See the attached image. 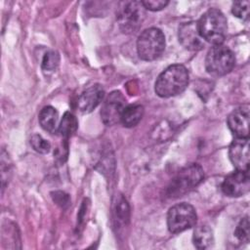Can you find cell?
<instances>
[{"mask_svg": "<svg viewBox=\"0 0 250 250\" xmlns=\"http://www.w3.org/2000/svg\"><path fill=\"white\" fill-rule=\"evenodd\" d=\"M249 138H235L229 148V156L236 170L249 171Z\"/></svg>", "mask_w": 250, "mask_h": 250, "instance_id": "cell-11", "label": "cell"}, {"mask_svg": "<svg viewBox=\"0 0 250 250\" xmlns=\"http://www.w3.org/2000/svg\"><path fill=\"white\" fill-rule=\"evenodd\" d=\"M250 188L249 171L235 170L229 174L222 183V191L229 197H239L246 194Z\"/></svg>", "mask_w": 250, "mask_h": 250, "instance_id": "cell-9", "label": "cell"}, {"mask_svg": "<svg viewBox=\"0 0 250 250\" xmlns=\"http://www.w3.org/2000/svg\"><path fill=\"white\" fill-rule=\"evenodd\" d=\"M192 241L197 249L203 250L211 247L214 242L213 231L207 225H200L194 229Z\"/></svg>", "mask_w": 250, "mask_h": 250, "instance_id": "cell-15", "label": "cell"}, {"mask_svg": "<svg viewBox=\"0 0 250 250\" xmlns=\"http://www.w3.org/2000/svg\"><path fill=\"white\" fill-rule=\"evenodd\" d=\"M146 16L142 1L125 2L117 15L119 27L124 33H135L139 30Z\"/></svg>", "mask_w": 250, "mask_h": 250, "instance_id": "cell-7", "label": "cell"}, {"mask_svg": "<svg viewBox=\"0 0 250 250\" xmlns=\"http://www.w3.org/2000/svg\"><path fill=\"white\" fill-rule=\"evenodd\" d=\"M165 36L156 27L145 29L138 37L137 52L143 61L150 62L158 59L165 50Z\"/></svg>", "mask_w": 250, "mask_h": 250, "instance_id": "cell-4", "label": "cell"}, {"mask_svg": "<svg viewBox=\"0 0 250 250\" xmlns=\"http://www.w3.org/2000/svg\"><path fill=\"white\" fill-rule=\"evenodd\" d=\"M188 84V71L183 64H172L163 70L154 84V91L161 98H170L183 93Z\"/></svg>", "mask_w": 250, "mask_h": 250, "instance_id": "cell-1", "label": "cell"}, {"mask_svg": "<svg viewBox=\"0 0 250 250\" xmlns=\"http://www.w3.org/2000/svg\"><path fill=\"white\" fill-rule=\"evenodd\" d=\"M144 7L146 10L149 11H159L162 10L163 8H165L169 1L167 0H146V1H142Z\"/></svg>", "mask_w": 250, "mask_h": 250, "instance_id": "cell-23", "label": "cell"}, {"mask_svg": "<svg viewBox=\"0 0 250 250\" xmlns=\"http://www.w3.org/2000/svg\"><path fill=\"white\" fill-rule=\"evenodd\" d=\"M249 226L250 225H249L248 217L243 218L237 225L234 231V235L239 241L244 243L249 242Z\"/></svg>", "mask_w": 250, "mask_h": 250, "instance_id": "cell-22", "label": "cell"}, {"mask_svg": "<svg viewBox=\"0 0 250 250\" xmlns=\"http://www.w3.org/2000/svg\"><path fill=\"white\" fill-rule=\"evenodd\" d=\"M125 107L126 100L123 95L119 91L111 92L105 99L101 110L103 122L107 126L120 122Z\"/></svg>", "mask_w": 250, "mask_h": 250, "instance_id": "cell-8", "label": "cell"}, {"mask_svg": "<svg viewBox=\"0 0 250 250\" xmlns=\"http://www.w3.org/2000/svg\"><path fill=\"white\" fill-rule=\"evenodd\" d=\"M197 26L204 41L213 45L223 44L228 31V21L220 10H207L197 21Z\"/></svg>", "mask_w": 250, "mask_h": 250, "instance_id": "cell-2", "label": "cell"}, {"mask_svg": "<svg viewBox=\"0 0 250 250\" xmlns=\"http://www.w3.org/2000/svg\"><path fill=\"white\" fill-rule=\"evenodd\" d=\"M235 64L233 52L223 44L214 45L205 58V68L213 76H224L230 72Z\"/></svg>", "mask_w": 250, "mask_h": 250, "instance_id": "cell-5", "label": "cell"}, {"mask_svg": "<svg viewBox=\"0 0 250 250\" xmlns=\"http://www.w3.org/2000/svg\"><path fill=\"white\" fill-rule=\"evenodd\" d=\"M78 128V121L74 114L71 112H65L59 124L58 132L62 138L67 140L71 137Z\"/></svg>", "mask_w": 250, "mask_h": 250, "instance_id": "cell-17", "label": "cell"}, {"mask_svg": "<svg viewBox=\"0 0 250 250\" xmlns=\"http://www.w3.org/2000/svg\"><path fill=\"white\" fill-rule=\"evenodd\" d=\"M115 219L118 223H125L129 220V206L123 197H119L115 204Z\"/></svg>", "mask_w": 250, "mask_h": 250, "instance_id": "cell-19", "label": "cell"}, {"mask_svg": "<svg viewBox=\"0 0 250 250\" xmlns=\"http://www.w3.org/2000/svg\"><path fill=\"white\" fill-rule=\"evenodd\" d=\"M30 145L34 150L39 153H48L51 149V144L45 140L41 135L35 134L30 139Z\"/></svg>", "mask_w": 250, "mask_h": 250, "instance_id": "cell-21", "label": "cell"}, {"mask_svg": "<svg viewBox=\"0 0 250 250\" xmlns=\"http://www.w3.org/2000/svg\"><path fill=\"white\" fill-rule=\"evenodd\" d=\"M204 179V172L200 165L191 163L181 169L171 180L166 194L170 198H178L197 187Z\"/></svg>", "mask_w": 250, "mask_h": 250, "instance_id": "cell-3", "label": "cell"}, {"mask_svg": "<svg viewBox=\"0 0 250 250\" xmlns=\"http://www.w3.org/2000/svg\"><path fill=\"white\" fill-rule=\"evenodd\" d=\"M104 91L102 85L95 84L83 91L77 99V107L83 113H89L103 101Z\"/></svg>", "mask_w": 250, "mask_h": 250, "instance_id": "cell-13", "label": "cell"}, {"mask_svg": "<svg viewBox=\"0 0 250 250\" xmlns=\"http://www.w3.org/2000/svg\"><path fill=\"white\" fill-rule=\"evenodd\" d=\"M60 62V56L55 51H49L47 52L42 60L41 67L44 71L52 72L54 71Z\"/></svg>", "mask_w": 250, "mask_h": 250, "instance_id": "cell-18", "label": "cell"}, {"mask_svg": "<svg viewBox=\"0 0 250 250\" xmlns=\"http://www.w3.org/2000/svg\"><path fill=\"white\" fill-rule=\"evenodd\" d=\"M249 6L250 2L245 1H235L232 3L231 6V12L232 14L243 21H247L249 19Z\"/></svg>", "mask_w": 250, "mask_h": 250, "instance_id": "cell-20", "label": "cell"}, {"mask_svg": "<svg viewBox=\"0 0 250 250\" xmlns=\"http://www.w3.org/2000/svg\"><path fill=\"white\" fill-rule=\"evenodd\" d=\"M39 123L41 127L51 133L55 134L58 132L59 129V112L57 109L51 105L44 106L41 111L39 112L38 116Z\"/></svg>", "mask_w": 250, "mask_h": 250, "instance_id": "cell-14", "label": "cell"}, {"mask_svg": "<svg viewBox=\"0 0 250 250\" xmlns=\"http://www.w3.org/2000/svg\"><path fill=\"white\" fill-rule=\"evenodd\" d=\"M144 107L141 104H129L123 110L121 121L125 127L131 128L136 126L143 118Z\"/></svg>", "mask_w": 250, "mask_h": 250, "instance_id": "cell-16", "label": "cell"}, {"mask_svg": "<svg viewBox=\"0 0 250 250\" xmlns=\"http://www.w3.org/2000/svg\"><path fill=\"white\" fill-rule=\"evenodd\" d=\"M249 104L233 109L228 117V126L235 138H249Z\"/></svg>", "mask_w": 250, "mask_h": 250, "instance_id": "cell-10", "label": "cell"}, {"mask_svg": "<svg viewBox=\"0 0 250 250\" xmlns=\"http://www.w3.org/2000/svg\"><path fill=\"white\" fill-rule=\"evenodd\" d=\"M179 41L189 51H199L204 46V40L200 36L197 22L188 21L179 26Z\"/></svg>", "mask_w": 250, "mask_h": 250, "instance_id": "cell-12", "label": "cell"}, {"mask_svg": "<svg viewBox=\"0 0 250 250\" xmlns=\"http://www.w3.org/2000/svg\"><path fill=\"white\" fill-rule=\"evenodd\" d=\"M197 215L194 207L183 202L172 206L167 214V227L170 232L179 233L196 224Z\"/></svg>", "mask_w": 250, "mask_h": 250, "instance_id": "cell-6", "label": "cell"}]
</instances>
